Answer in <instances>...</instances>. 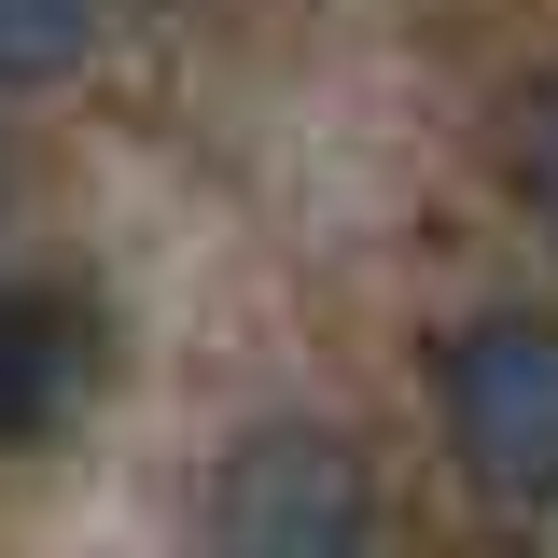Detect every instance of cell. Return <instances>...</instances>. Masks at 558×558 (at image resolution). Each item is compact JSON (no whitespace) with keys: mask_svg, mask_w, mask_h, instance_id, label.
<instances>
[{"mask_svg":"<svg viewBox=\"0 0 558 558\" xmlns=\"http://www.w3.org/2000/svg\"><path fill=\"white\" fill-rule=\"evenodd\" d=\"M433 418H447V461L502 517H545L558 502V322L475 307L461 336H433Z\"/></svg>","mask_w":558,"mask_h":558,"instance_id":"6da1fadb","label":"cell"},{"mask_svg":"<svg viewBox=\"0 0 558 558\" xmlns=\"http://www.w3.org/2000/svg\"><path fill=\"white\" fill-rule=\"evenodd\" d=\"M209 531L238 558H349L377 545V461L336 418H252L209 475Z\"/></svg>","mask_w":558,"mask_h":558,"instance_id":"7a4b0ae2","label":"cell"},{"mask_svg":"<svg viewBox=\"0 0 558 558\" xmlns=\"http://www.w3.org/2000/svg\"><path fill=\"white\" fill-rule=\"evenodd\" d=\"M84 377H98V322H84V293L14 279V293H0V447H57L70 405H84Z\"/></svg>","mask_w":558,"mask_h":558,"instance_id":"3957f363","label":"cell"},{"mask_svg":"<svg viewBox=\"0 0 558 558\" xmlns=\"http://www.w3.org/2000/svg\"><path fill=\"white\" fill-rule=\"evenodd\" d=\"M84 43H98V0H0V84H14V98L70 84Z\"/></svg>","mask_w":558,"mask_h":558,"instance_id":"277c9868","label":"cell"},{"mask_svg":"<svg viewBox=\"0 0 558 558\" xmlns=\"http://www.w3.org/2000/svg\"><path fill=\"white\" fill-rule=\"evenodd\" d=\"M502 182H517V209L558 238V70H531V84L502 98Z\"/></svg>","mask_w":558,"mask_h":558,"instance_id":"5b68a950","label":"cell"}]
</instances>
